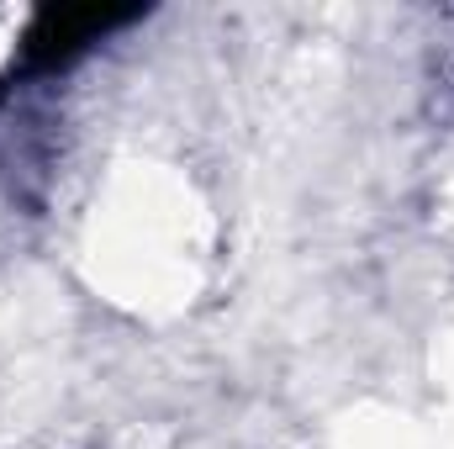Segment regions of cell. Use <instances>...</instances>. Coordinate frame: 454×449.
<instances>
[{
  "label": "cell",
  "instance_id": "obj_1",
  "mask_svg": "<svg viewBox=\"0 0 454 449\" xmlns=\"http://www.w3.org/2000/svg\"><path fill=\"white\" fill-rule=\"evenodd\" d=\"M132 11H43L21 37V75H59L112 27H127Z\"/></svg>",
  "mask_w": 454,
  "mask_h": 449
}]
</instances>
